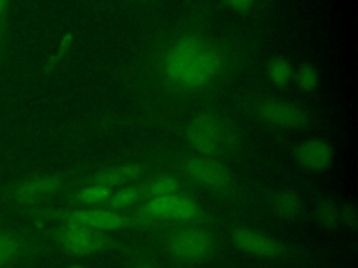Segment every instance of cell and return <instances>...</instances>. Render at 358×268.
<instances>
[{"label": "cell", "mask_w": 358, "mask_h": 268, "mask_svg": "<svg viewBox=\"0 0 358 268\" xmlns=\"http://www.w3.org/2000/svg\"><path fill=\"white\" fill-rule=\"evenodd\" d=\"M164 67L176 85L197 89L217 75L221 68V57L208 42L187 35L178 39L165 53Z\"/></svg>", "instance_id": "obj_1"}, {"label": "cell", "mask_w": 358, "mask_h": 268, "mask_svg": "<svg viewBox=\"0 0 358 268\" xmlns=\"http://www.w3.org/2000/svg\"><path fill=\"white\" fill-rule=\"evenodd\" d=\"M215 248L213 236L199 228H185L173 232L168 241V253L183 262H199L207 260Z\"/></svg>", "instance_id": "obj_2"}, {"label": "cell", "mask_w": 358, "mask_h": 268, "mask_svg": "<svg viewBox=\"0 0 358 268\" xmlns=\"http://www.w3.org/2000/svg\"><path fill=\"white\" fill-rule=\"evenodd\" d=\"M63 187V177L59 174H35L8 184L4 190V200L15 205H32L48 198Z\"/></svg>", "instance_id": "obj_3"}, {"label": "cell", "mask_w": 358, "mask_h": 268, "mask_svg": "<svg viewBox=\"0 0 358 268\" xmlns=\"http://www.w3.org/2000/svg\"><path fill=\"white\" fill-rule=\"evenodd\" d=\"M53 237L63 250L77 255L99 251L109 241L108 236L101 233V230L77 223H66L57 228L53 232Z\"/></svg>", "instance_id": "obj_4"}, {"label": "cell", "mask_w": 358, "mask_h": 268, "mask_svg": "<svg viewBox=\"0 0 358 268\" xmlns=\"http://www.w3.org/2000/svg\"><path fill=\"white\" fill-rule=\"evenodd\" d=\"M186 138L200 155H213L224 138L221 121L210 113H200L186 128Z\"/></svg>", "instance_id": "obj_5"}, {"label": "cell", "mask_w": 358, "mask_h": 268, "mask_svg": "<svg viewBox=\"0 0 358 268\" xmlns=\"http://www.w3.org/2000/svg\"><path fill=\"white\" fill-rule=\"evenodd\" d=\"M38 215H46L52 218H63L66 223H77L84 225L96 230H116L127 225V219L112 209H101V208H87L77 209L69 214H63L56 209H42L38 211Z\"/></svg>", "instance_id": "obj_6"}, {"label": "cell", "mask_w": 358, "mask_h": 268, "mask_svg": "<svg viewBox=\"0 0 358 268\" xmlns=\"http://www.w3.org/2000/svg\"><path fill=\"white\" fill-rule=\"evenodd\" d=\"M144 211L158 219L179 222L192 221L199 215L197 204L192 198L176 193L152 197L144 207Z\"/></svg>", "instance_id": "obj_7"}, {"label": "cell", "mask_w": 358, "mask_h": 268, "mask_svg": "<svg viewBox=\"0 0 358 268\" xmlns=\"http://www.w3.org/2000/svg\"><path fill=\"white\" fill-rule=\"evenodd\" d=\"M231 241L239 251L260 258H275L284 251V246L274 237L245 226L232 230Z\"/></svg>", "instance_id": "obj_8"}, {"label": "cell", "mask_w": 358, "mask_h": 268, "mask_svg": "<svg viewBox=\"0 0 358 268\" xmlns=\"http://www.w3.org/2000/svg\"><path fill=\"white\" fill-rule=\"evenodd\" d=\"M183 168L187 176L211 190H225L232 181L231 173L222 163L204 155L187 158Z\"/></svg>", "instance_id": "obj_9"}, {"label": "cell", "mask_w": 358, "mask_h": 268, "mask_svg": "<svg viewBox=\"0 0 358 268\" xmlns=\"http://www.w3.org/2000/svg\"><path fill=\"white\" fill-rule=\"evenodd\" d=\"M255 110L262 120L277 127L298 128L308 123V114L301 106L282 99L262 100Z\"/></svg>", "instance_id": "obj_10"}, {"label": "cell", "mask_w": 358, "mask_h": 268, "mask_svg": "<svg viewBox=\"0 0 358 268\" xmlns=\"http://www.w3.org/2000/svg\"><path fill=\"white\" fill-rule=\"evenodd\" d=\"M294 155L299 166L309 172H324L334 159L331 145L320 138H309L299 142L295 147Z\"/></svg>", "instance_id": "obj_11"}, {"label": "cell", "mask_w": 358, "mask_h": 268, "mask_svg": "<svg viewBox=\"0 0 358 268\" xmlns=\"http://www.w3.org/2000/svg\"><path fill=\"white\" fill-rule=\"evenodd\" d=\"M27 248V240L22 233L0 229V268L11 265Z\"/></svg>", "instance_id": "obj_12"}, {"label": "cell", "mask_w": 358, "mask_h": 268, "mask_svg": "<svg viewBox=\"0 0 358 268\" xmlns=\"http://www.w3.org/2000/svg\"><path fill=\"white\" fill-rule=\"evenodd\" d=\"M271 209L282 219H295L303 211V201L294 190H278L271 197Z\"/></svg>", "instance_id": "obj_13"}, {"label": "cell", "mask_w": 358, "mask_h": 268, "mask_svg": "<svg viewBox=\"0 0 358 268\" xmlns=\"http://www.w3.org/2000/svg\"><path fill=\"white\" fill-rule=\"evenodd\" d=\"M143 168L138 163H124L122 166L109 168L106 170H102L96 177L95 183L103 184L108 187H113L117 184L124 183L129 179H134L140 176Z\"/></svg>", "instance_id": "obj_14"}, {"label": "cell", "mask_w": 358, "mask_h": 268, "mask_svg": "<svg viewBox=\"0 0 358 268\" xmlns=\"http://www.w3.org/2000/svg\"><path fill=\"white\" fill-rule=\"evenodd\" d=\"M267 77L275 87H287L294 78L292 64L285 57H273L267 64Z\"/></svg>", "instance_id": "obj_15"}, {"label": "cell", "mask_w": 358, "mask_h": 268, "mask_svg": "<svg viewBox=\"0 0 358 268\" xmlns=\"http://www.w3.org/2000/svg\"><path fill=\"white\" fill-rule=\"evenodd\" d=\"M316 222L326 230H336L341 226L340 208L333 201H322L316 207Z\"/></svg>", "instance_id": "obj_16"}, {"label": "cell", "mask_w": 358, "mask_h": 268, "mask_svg": "<svg viewBox=\"0 0 358 268\" xmlns=\"http://www.w3.org/2000/svg\"><path fill=\"white\" fill-rule=\"evenodd\" d=\"M292 80L295 81L296 87L303 92H312L319 87V73L309 63L299 64L298 68L294 71Z\"/></svg>", "instance_id": "obj_17"}, {"label": "cell", "mask_w": 358, "mask_h": 268, "mask_svg": "<svg viewBox=\"0 0 358 268\" xmlns=\"http://www.w3.org/2000/svg\"><path fill=\"white\" fill-rule=\"evenodd\" d=\"M110 194H112L110 187L94 183L91 186H87L78 190L74 195V200L81 204H99V202L108 201Z\"/></svg>", "instance_id": "obj_18"}, {"label": "cell", "mask_w": 358, "mask_h": 268, "mask_svg": "<svg viewBox=\"0 0 358 268\" xmlns=\"http://www.w3.org/2000/svg\"><path fill=\"white\" fill-rule=\"evenodd\" d=\"M137 198H138V190L136 187H124L110 194V197L108 198V205H109V209L112 211L126 209L130 205H133L137 201Z\"/></svg>", "instance_id": "obj_19"}, {"label": "cell", "mask_w": 358, "mask_h": 268, "mask_svg": "<svg viewBox=\"0 0 358 268\" xmlns=\"http://www.w3.org/2000/svg\"><path fill=\"white\" fill-rule=\"evenodd\" d=\"M179 187V183L175 177L171 176H162L155 179L150 186H148V193L151 197H159V195H166L171 193H175Z\"/></svg>", "instance_id": "obj_20"}, {"label": "cell", "mask_w": 358, "mask_h": 268, "mask_svg": "<svg viewBox=\"0 0 358 268\" xmlns=\"http://www.w3.org/2000/svg\"><path fill=\"white\" fill-rule=\"evenodd\" d=\"M8 10L10 0H0V57L4 53L6 38H7V27H8Z\"/></svg>", "instance_id": "obj_21"}, {"label": "cell", "mask_w": 358, "mask_h": 268, "mask_svg": "<svg viewBox=\"0 0 358 268\" xmlns=\"http://www.w3.org/2000/svg\"><path fill=\"white\" fill-rule=\"evenodd\" d=\"M340 219L341 225H344L348 229L357 228V208L354 204H347L343 208H340Z\"/></svg>", "instance_id": "obj_22"}, {"label": "cell", "mask_w": 358, "mask_h": 268, "mask_svg": "<svg viewBox=\"0 0 358 268\" xmlns=\"http://www.w3.org/2000/svg\"><path fill=\"white\" fill-rule=\"evenodd\" d=\"M232 8L239 10V11H246L255 0H225Z\"/></svg>", "instance_id": "obj_23"}, {"label": "cell", "mask_w": 358, "mask_h": 268, "mask_svg": "<svg viewBox=\"0 0 358 268\" xmlns=\"http://www.w3.org/2000/svg\"><path fill=\"white\" fill-rule=\"evenodd\" d=\"M66 268H84V267H81V265H77V264H74V265H69V267H66Z\"/></svg>", "instance_id": "obj_24"}, {"label": "cell", "mask_w": 358, "mask_h": 268, "mask_svg": "<svg viewBox=\"0 0 358 268\" xmlns=\"http://www.w3.org/2000/svg\"><path fill=\"white\" fill-rule=\"evenodd\" d=\"M137 268H150L148 265H140V267H137Z\"/></svg>", "instance_id": "obj_25"}]
</instances>
